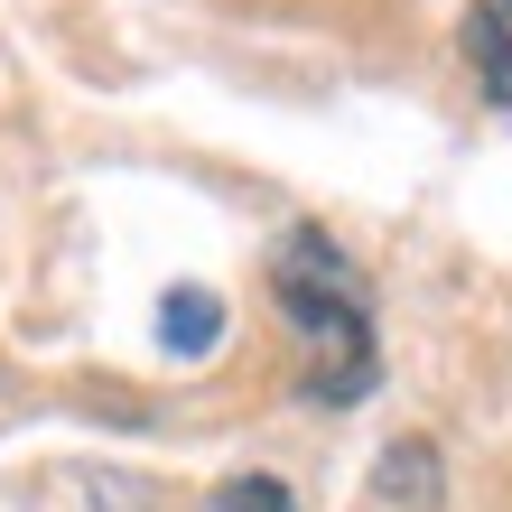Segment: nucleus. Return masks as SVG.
<instances>
[{"label":"nucleus","instance_id":"3","mask_svg":"<svg viewBox=\"0 0 512 512\" xmlns=\"http://www.w3.org/2000/svg\"><path fill=\"white\" fill-rule=\"evenodd\" d=\"M205 512H298V494L280 475H224V485L205 494Z\"/></svg>","mask_w":512,"mask_h":512},{"label":"nucleus","instance_id":"1","mask_svg":"<svg viewBox=\"0 0 512 512\" xmlns=\"http://www.w3.org/2000/svg\"><path fill=\"white\" fill-rule=\"evenodd\" d=\"M270 298L289 317V345H298V391L308 401H364L382 354H373V308H364V280L354 261L326 243V233H289L280 261H270Z\"/></svg>","mask_w":512,"mask_h":512},{"label":"nucleus","instance_id":"4","mask_svg":"<svg viewBox=\"0 0 512 512\" xmlns=\"http://www.w3.org/2000/svg\"><path fill=\"white\" fill-rule=\"evenodd\" d=\"M215 336V298H168V345H205Z\"/></svg>","mask_w":512,"mask_h":512},{"label":"nucleus","instance_id":"2","mask_svg":"<svg viewBox=\"0 0 512 512\" xmlns=\"http://www.w3.org/2000/svg\"><path fill=\"white\" fill-rule=\"evenodd\" d=\"M466 56H475V75H485V94L512 103V0H475L466 10Z\"/></svg>","mask_w":512,"mask_h":512}]
</instances>
